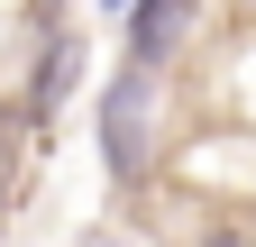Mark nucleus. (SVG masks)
Listing matches in <instances>:
<instances>
[{
    "label": "nucleus",
    "instance_id": "nucleus-6",
    "mask_svg": "<svg viewBox=\"0 0 256 247\" xmlns=\"http://www.w3.org/2000/svg\"><path fill=\"white\" fill-rule=\"evenodd\" d=\"M247 10H256V0H247Z\"/></svg>",
    "mask_w": 256,
    "mask_h": 247
},
{
    "label": "nucleus",
    "instance_id": "nucleus-1",
    "mask_svg": "<svg viewBox=\"0 0 256 247\" xmlns=\"http://www.w3.org/2000/svg\"><path fill=\"white\" fill-rule=\"evenodd\" d=\"M146 156H156V64H119L101 82V165L138 183Z\"/></svg>",
    "mask_w": 256,
    "mask_h": 247
},
{
    "label": "nucleus",
    "instance_id": "nucleus-3",
    "mask_svg": "<svg viewBox=\"0 0 256 247\" xmlns=\"http://www.w3.org/2000/svg\"><path fill=\"white\" fill-rule=\"evenodd\" d=\"M37 119H46L37 101H28V110H18V101H10V110H0V202H10V192H18V138H28V128H37Z\"/></svg>",
    "mask_w": 256,
    "mask_h": 247
},
{
    "label": "nucleus",
    "instance_id": "nucleus-2",
    "mask_svg": "<svg viewBox=\"0 0 256 247\" xmlns=\"http://www.w3.org/2000/svg\"><path fill=\"white\" fill-rule=\"evenodd\" d=\"M192 28V0H138L128 10V64H165Z\"/></svg>",
    "mask_w": 256,
    "mask_h": 247
},
{
    "label": "nucleus",
    "instance_id": "nucleus-4",
    "mask_svg": "<svg viewBox=\"0 0 256 247\" xmlns=\"http://www.w3.org/2000/svg\"><path fill=\"white\" fill-rule=\"evenodd\" d=\"M74 64H82V46H74V37H55V46H46V74H37V110H55V101H64Z\"/></svg>",
    "mask_w": 256,
    "mask_h": 247
},
{
    "label": "nucleus",
    "instance_id": "nucleus-5",
    "mask_svg": "<svg viewBox=\"0 0 256 247\" xmlns=\"http://www.w3.org/2000/svg\"><path fill=\"white\" fill-rule=\"evenodd\" d=\"M101 10H138V0H101Z\"/></svg>",
    "mask_w": 256,
    "mask_h": 247
}]
</instances>
